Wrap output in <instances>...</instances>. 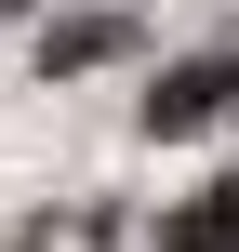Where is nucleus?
<instances>
[{"instance_id":"nucleus-1","label":"nucleus","mask_w":239,"mask_h":252,"mask_svg":"<svg viewBox=\"0 0 239 252\" xmlns=\"http://www.w3.org/2000/svg\"><path fill=\"white\" fill-rule=\"evenodd\" d=\"M213 106H239V66H226V53H200V66H173V80L146 93V133H200Z\"/></svg>"},{"instance_id":"nucleus-2","label":"nucleus","mask_w":239,"mask_h":252,"mask_svg":"<svg viewBox=\"0 0 239 252\" xmlns=\"http://www.w3.org/2000/svg\"><path fill=\"white\" fill-rule=\"evenodd\" d=\"M173 252H239V173H213V186L173 213Z\"/></svg>"},{"instance_id":"nucleus-3","label":"nucleus","mask_w":239,"mask_h":252,"mask_svg":"<svg viewBox=\"0 0 239 252\" xmlns=\"http://www.w3.org/2000/svg\"><path fill=\"white\" fill-rule=\"evenodd\" d=\"M120 40H133V27H120V13H67V27H53V40H40V66H53V80H80V66H106V53H120Z\"/></svg>"},{"instance_id":"nucleus-4","label":"nucleus","mask_w":239,"mask_h":252,"mask_svg":"<svg viewBox=\"0 0 239 252\" xmlns=\"http://www.w3.org/2000/svg\"><path fill=\"white\" fill-rule=\"evenodd\" d=\"M0 13H27V0H0Z\"/></svg>"}]
</instances>
